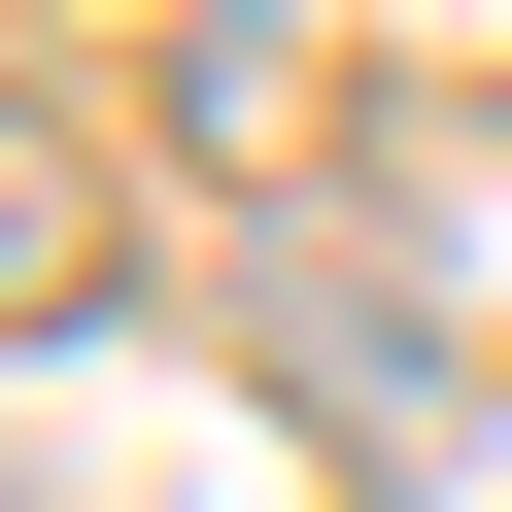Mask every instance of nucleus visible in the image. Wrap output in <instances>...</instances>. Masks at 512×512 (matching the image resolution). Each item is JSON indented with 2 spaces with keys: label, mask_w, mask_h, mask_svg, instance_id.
I'll use <instances>...</instances> for the list:
<instances>
[{
  "label": "nucleus",
  "mask_w": 512,
  "mask_h": 512,
  "mask_svg": "<svg viewBox=\"0 0 512 512\" xmlns=\"http://www.w3.org/2000/svg\"><path fill=\"white\" fill-rule=\"evenodd\" d=\"M308 69H342V0H205V35H171V103H205V137H308Z\"/></svg>",
  "instance_id": "obj_1"
}]
</instances>
